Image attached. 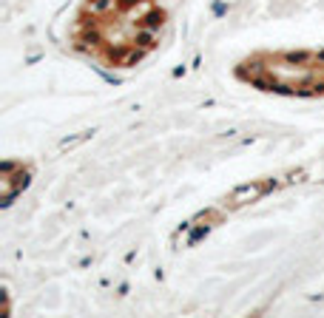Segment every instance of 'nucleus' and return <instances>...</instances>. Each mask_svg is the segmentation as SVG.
I'll use <instances>...</instances> for the list:
<instances>
[{
    "label": "nucleus",
    "instance_id": "f03ea898",
    "mask_svg": "<svg viewBox=\"0 0 324 318\" xmlns=\"http://www.w3.org/2000/svg\"><path fill=\"white\" fill-rule=\"evenodd\" d=\"M236 77L267 94L324 97V51H259L236 66Z\"/></svg>",
    "mask_w": 324,
    "mask_h": 318
},
{
    "label": "nucleus",
    "instance_id": "f257e3e1",
    "mask_svg": "<svg viewBox=\"0 0 324 318\" xmlns=\"http://www.w3.org/2000/svg\"><path fill=\"white\" fill-rule=\"evenodd\" d=\"M162 29L160 0H82L71 43L108 68H131L157 48Z\"/></svg>",
    "mask_w": 324,
    "mask_h": 318
}]
</instances>
